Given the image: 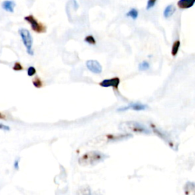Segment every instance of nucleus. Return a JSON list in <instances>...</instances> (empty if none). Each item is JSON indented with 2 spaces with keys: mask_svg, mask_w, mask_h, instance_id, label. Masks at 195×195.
<instances>
[{
  "mask_svg": "<svg viewBox=\"0 0 195 195\" xmlns=\"http://www.w3.org/2000/svg\"><path fill=\"white\" fill-rule=\"evenodd\" d=\"M108 158V156L99 151H90L85 153L78 160L80 165H94Z\"/></svg>",
  "mask_w": 195,
  "mask_h": 195,
  "instance_id": "obj_1",
  "label": "nucleus"
},
{
  "mask_svg": "<svg viewBox=\"0 0 195 195\" xmlns=\"http://www.w3.org/2000/svg\"><path fill=\"white\" fill-rule=\"evenodd\" d=\"M119 127L121 131H126V132H133L144 134H150V131L145 126L138 122H135V121H127V122L121 123L120 124Z\"/></svg>",
  "mask_w": 195,
  "mask_h": 195,
  "instance_id": "obj_2",
  "label": "nucleus"
},
{
  "mask_svg": "<svg viewBox=\"0 0 195 195\" xmlns=\"http://www.w3.org/2000/svg\"><path fill=\"white\" fill-rule=\"evenodd\" d=\"M18 34L21 37L27 54L30 55V56H34V52L33 50V37L30 31L25 28H21L18 31Z\"/></svg>",
  "mask_w": 195,
  "mask_h": 195,
  "instance_id": "obj_3",
  "label": "nucleus"
},
{
  "mask_svg": "<svg viewBox=\"0 0 195 195\" xmlns=\"http://www.w3.org/2000/svg\"><path fill=\"white\" fill-rule=\"evenodd\" d=\"M24 19L27 23H29L31 29L34 32L37 33V34H41V33H45L47 31V27L42 23H40L33 15H27V16L24 17Z\"/></svg>",
  "mask_w": 195,
  "mask_h": 195,
  "instance_id": "obj_4",
  "label": "nucleus"
},
{
  "mask_svg": "<svg viewBox=\"0 0 195 195\" xmlns=\"http://www.w3.org/2000/svg\"><path fill=\"white\" fill-rule=\"evenodd\" d=\"M121 83V79L118 77H114L111 79H106L102 80L99 83V86L103 88H114L115 89H118Z\"/></svg>",
  "mask_w": 195,
  "mask_h": 195,
  "instance_id": "obj_5",
  "label": "nucleus"
},
{
  "mask_svg": "<svg viewBox=\"0 0 195 195\" xmlns=\"http://www.w3.org/2000/svg\"><path fill=\"white\" fill-rule=\"evenodd\" d=\"M86 67L89 71L95 74H100L102 72V66L99 61L95 60H89L86 61Z\"/></svg>",
  "mask_w": 195,
  "mask_h": 195,
  "instance_id": "obj_6",
  "label": "nucleus"
},
{
  "mask_svg": "<svg viewBox=\"0 0 195 195\" xmlns=\"http://www.w3.org/2000/svg\"><path fill=\"white\" fill-rule=\"evenodd\" d=\"M148 108V106L146 105L141 103H131L127 106L121 107V108H118V111H126L130 109H132L134 111H144Z\"/></svg>",
  "mask_w": 195,
  "mask_h": 195,
  "instance_id": "obj_7",
  "label": "nucleus"
},
{
  "mask_svg": "<svg viewBox=\"0 0 195 195\" xmlns=\"http://www.w3.org/2000/svg\"><path fill=\"white\" fill-rule=\"evenodd\" d=\"M195 4V0H179L177 5L180 9H187Z\"/></svg>",
  "mask_w": 195,
  "mask_h": 195,
  "instance_id": "obj_8",
  "label": "nucleus"
},
{
  "mask_svg": "<svg viewBox=\"0 0 195 195\" xmlns=\"http://www.w3.org/2000/svg\"><path fill=\"white\" fill-rule=\"evenodd\" d=\"M2 7L5 11L8 12H14V8L15 7V3L11 0H5L2 2Z\"/></svg>",
  "mask_w": 195,
  "mask_h": 195,
  "instance_id": "obj_9",
  "label": "nucleus"
},
{
  "mask_svg": "<svg viewBox=\"0 0 195 195\" xmlns=\"http://www.w3.org/2000/svg\"><path fill=\"white\" fill-rule=\"evenodd\" d=\"M175 10L176 8L175 7V5H172V4H170V5H167V6L165 7V8L164 9V11H163V15H164V17L165 18H170L171 15H173V14L175 13Z\"/></svg>",
  "mask_w": 195,
  "mask_h": 195,
  "instance_id": "obj_10",
  "label": "nucleus"
},
{
  "mask_svg": "<svg viewBox=\"0 0 195 195\" xmlns=\"http://www.w3.org/2000/svg\"><path fill=\"white\" fill-rule=\"evenodd\" d=\"M184 193L186 194H190V193L195 194V183L187 182L184 186Z\"/></svg>",
  "mask_w": 195,
  "mask_h": 195,
  "instance_id": "obj_11",
  "label": "nucleus"
},
{
  "mask_svg": "<svg viewBox=\"0 0 195 195\" xmlns=\"http://www.w3.org/2000/svg\"><path fill=\"white\" fill-rule=\"evenodd\" d=\"M180 40H175V41L173 43L172 47H171V54H172L173 57H175L176 55L178 54V53L179 51V48H180Z\"/></svg>",
  "mask_w": 195,
  "mask_h": 195,
  "instance_id": "obj_12",
  "label": "nucleus"
},
{
  "mask_svg": "<svg viewBox=\"0 0 195 195\" xmlns=\"http://www.w3.org/2000/svg\"><path fill=\"white\" fill-rule=\"evenodd\" d=\"M127 17H130L133 20H136L139 16V11L137 8H131L126 14Z\"/></svg>",
  "mask_w": 195,
  "mask_h": 195,
  "instance_id": "obj_13",
  "label": "nucleus"
},
{
  "mask_svg": "<svg viewBox=\"0 0 195 195\" xmlns=\"http://www.w3.org/2000/svg\"><path fill=\"white\" fill-rule=\"evenodd\" d=\"M85 42L87 44H91V45H95L96 44V40L94 37L93 35H88L85 37L84 39Z\"/></svg>",
  "mask_w": 195,
  "mask_h": 195,
  "instance_id": "obj_14",
  "label": "nucleus"
},
{
  "mask_svg": "<svg viewBox=\"0 0 195 195\" xmlns=\"http://www.w3.org/2000/svg\"><path fill=\"white\" fill-rule=\"evenodd\" d=\"M32 83L34 87L37 88V89H40V88H41L43 86L42 81H41V79L39 77L34 78V80L32 81Z\"/></svg>",
  "mask_w": 195,
  "mask_h": 195,
  "instance_id": "obj_15",
  "label": "nucleus"
},
{
  "mask_svg": "<svg viewBox=\"0 0 195 195\" xmlns=\"http://www.w3.org/2000/svg\"><path fill=\"white\" fill-rule=\"evenodd\" d=\"M149 69V63L146 61H143L139 65V69L140 71H146Z\"/></svg>",
  "mask_w": 195,
  "mask_h": 195,
  "instance_id": "obj_16",
  "label": "nucleus"
},
{
  "mask_svg": "<svg viewBox=\"0 0 195 195\" xmlns=\"http://www.w3.org/2000/svg\"><path fill=\"white\" fill-rule=\"evenodd\" d=\"M36 73H37V70H36V69L34 66H31L27 68V76H29V77H32V76H34Z\"/></svg>",
  "mask_w": 195,
  "mask_h": 195,
  "instance_id": "obj_17",
  "label": "nucleus"
},
{
  "mask_svg": "<svg viewBox=\"0 0 195 195\" xmlns=\"http://www.w3.org/2000/svg\"><path fill=\"white\" fill-rule=\"evenodd\" d=\"M12 69L14 70V71L18 72V71H21V70H23V69H24V67H23V66L19 63V62H16V63L14 64V66H13Z\"/></svg>",
  "mask_w": 195,
  "mask_h": 195,
  "instance_id": "obj_18",
  "label": "nucleus"
},
{
  "mask_svg": "<svg viewBox=\"0 0 195 195\" xmlns=\"http://www.w3.org/2000/svg\"><path fill=\"white\" fill-rule=\"evenodd\" d=\"M157 0H148V2L146 3V10H150L151 8H153V7L155 6Z\"/></svg>",
  "mask_w": 195,
  "mask_h": 195,
  "instance_id": "obj_19",
  "label": "nucleus"
},
{
  "mask_svg": "<svg viewBox=\"0 0 195 195\" xmlns=\"http://www.w3.org/2000/svg\"><path fill=\"white\" fill-rule=\"evenodd\" d=\"M19 162H20L19 158L15 159V162H14V168H15V170H19Z\"/></svg>",
  "mask_w": 195,
  "mask_h": 195,
  "instance_id": "obj_20",
  "label": "nucleus"
},
{
  "mask_svg": "<svg viewBox=\"0 0 195 195\" xmlns=\"http://www.w3.org/2000/svg\"><path fill=\"white\" fill-rule=\"evenodd\" d=\"M0 130H2V131H9L11 129H10L9 127L7 126V125H5V124H0Z\"/></svg>",
  "mask_w": 195,
  "mask_h": 195,
  "instance_id": "obj_21",
  "label": "nucleus"
},
{
  "mask_svg": "<svg viewBox=\"0 0 195 195\" xmlns=\"http://www.w3.org/2000/svg\"><path fill=\"white\" fill-rule=\"evenodd\" d=\"M73 8H74L75 10H77L78 8H79V5H78L77 2H76V0H73Z\"/></svg>",
  "mask_w": 195,
  "mask_h": 195,
  "instance_id": "obj_22",
  "label": "nucleus"
},
{
  "mask_svg": "<svg viewBox=\"0 0 195 195\" xmlns=\"http://www.w3.org/2000/svg\"><path fill=\"white\" fill-rule=\"evenodd\" d=\"M0 119L1 120H5V115H4L3 114H2L0 112Z\"/></svg>",
  "mask_w": 195,
  "mask_h": 195,
  "instance_id": "obj_23",
  "label": "nucleus"
}]
</instances>
